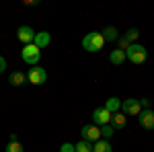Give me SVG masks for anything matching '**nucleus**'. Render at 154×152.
<instances>
[{
	"label": "nucleus",
	"mask_w": 154,
	"mask_h": 152,
	"mask_svg": "<svg viewBox=\"0 0 154 152\" xmlns=\"http://www.w3.org/2000/svg\"><path fill=\"white\" fill-rule=\"evenodd\" d=\"M103 45H105V37H103V33H99V31H91V33H86L82 37V47L86 51H91V54L101 51Z\"/></svg>",
	"instance_id": "f257e3e1"
},
{
	"label": "nucleus",
	"mask_w": 154,
	"mask_h": 152,
	"mask_svg": "<svg viewBox=\"0 0 154 152\" xmlns=\"http://www.w3.org/2000/svg\"><path fill=\"white\" fill-rule=\"evenodd\" d=\"M21 56H23V62L27 66H37L39 64V60H41V49L35 45V43H31V45H25L23 51H21Z\"/></svg>",
	"instance_id": "f03ea898"
},
{
	"label": "nucleus",
	"mask_w": 154,
	"mask_h": 152,
	"mask_svg": "<svg viewBox=\"0 0 154 152\" xmlns=\"http://www.w3.org/2000/svg\"><path fill=\"white\" fill-rule=\"evenodd\" d=\"M125 58L130 60L131 64H144L146 58H148V51H146V47L140 45V43H131L130 49L125 51Z\"/></svg>",
	"instance_id": "7ed1b4c3"
},
{
	"label": "nucleus",
	"mask_w": 154,
	"mask_h": 152,
	"mask_svg": "<svg viewBox=\"0 0 154 152\" xmlns=\"http://www.w3.org/2000/svg\"><path fill=\"white\" fill-rule=\"evenodd\" d=\"M27 80H29V84L41 86L43 82L48 80V72L43 70L41 66H33V68H29V72H27Z\"/></svg>",
	"instance_id": "20e7f679"
},
{
	"label": "nucleus",
	"mask_w": 154,
	"mask_h": 152,
	"mask_svg": "<svg viewBox=\"0 0 154 152\" xmlns=\"http://www.w3.org/2000/svg\"><path fill=\"white\" fill-rule=\"evenodd\" d=\"M80 134H82V140H86V142H99L101 140V128L95 126V123L84 126V128L80 129Z\"/></svg>",
	"instance_id": "39448f33"
},
{
	"label": "nucleus",
	"mask_w": 154,
	"mask_h": 152,
	"mask_svg": "<svg viewBox=\"0 0 154 152\" xmlns=\"http://www.w3.org/2000/svg\"><path fill=\"white\" fill-rule=\"evenodd\" d=\"M121 111L125 115H140L142 113V105H140V99H125L121 103Z\"/></svg>",
	"instance_id": "423d86ee"
},
{
	"label": "nucleus",
	"mask_w": 154,
	"mask_h": 152,
	"mask_svg": "<svg viewBox=\"0 0 154 152\" xmlns=\"http://www.w3.org/2000/svg\"><path fill=\"white\" fill-rule=\"evenodd\" d=\"M111 117H113V113H109L105 107H97L95 111H93V123L101 128V126H107L111 121Z\"/></svg>",
	"instance_id": "0eeeda50"
},
{
	"label": "nucleus",
	"mask_w": 154,
	"mask_h": 152,
	"mask_svg": "<svg viewBox=\"0 0 154 152\" xmlns=\"http://www.w3.org/2000/svg\"><path fill=\"white\" fill-rule=\"evenodd\" d=\"M35 31L29 27V25H23V27H19V31H17V37H19V41L23 43V45H31L33 41H35Z\"/></svg>",
	"instance_id": "6e6552de"
},
{
	"label": "nucleus",
	"mask_w": 154,
	"mask_h": 152,
	"mask_svg": "<svg viewBox=\"0 0 154 152\" xmlns=\"http://www.w3.org/2000/svg\"><path fill=\"white\" fill-rule=\"evenodd\" d=\"M138 121L144 129H154V111L152 109H142V113L138 115Z\"/></svg>",
	"instance_id": "1a4fd4ad"
},
{
	"label": "nucleus",
	"mask_w": 154,
	"mask_h": 152,
	"mask_svg": "<svg viewBox=\"0 0 154 152\" xmlns=\"http://www.w3.org/2000/svg\"><path fill=\"white\" fill-rule=\"evenodd\" d=\"M8 82H11L12 86H23V84H27V74L25 72H21V70H14V72H11V76H8Z\"/></svg>",
	"instance_id": "9d476101"
},
{
	"label": "nucleus",
	"mask_w": 154,
	"mask_h": 152,
	"mask_svg": "<svg viewBox=\"0 0 154 152\" xmlns=\"http://www.w3.org/2000/svg\"><path fill=\"white\" fill-rule=\"evenodd\" d=\"M33 43H35L39 49H43V47H48L49 43H51V35H49L48 31H39L35 35V41H33Z\"/></svg>",
	"instance_id": "9b49d317"
},
{
	"label": "nucleus",
	"mask_w": 154,
	"mask_h": 152,
	"mask_svg": "<svg viewBox=\"0 0 154 152\" xmlns=\"http://www.w3.org/2000/svg\"><path fill=\"white\" fill-rule=\"evenodd\" d=\"M125 60H128L125 58V51H121V49H113V51L109 54V62L115 64V66H121Z\"/></svg>",
	"instance_id": "f8f14e48"
},
{
	"label": "nucleus",
	"mask_w": 154,
	"mask_h": 152,
	"mask_svg": "<svg viewBox=\"0 0 154 152\" xmlns=\"http://www.w3.org/2000/svg\"><path fill=\"white\" fill-rule=\"evenodd\" d=\"M105 109L109 111V113H117L119 109H121V99H117V97H109L105 101Z\"/></svg>",
	"instance_id": "ddd939ff"
},
{
	"label": "nucleus",
	"mask_w": 154,
	"mask_h": 152,
	"mask_svg": "<svg viewBox=\"0 0 154 152\" xmlns=\"http://www.w3.org/2000/svg\"><path fill=\"white\" fill-rule=\"evenodd\" d=\"M111 121H113V128H115V129H119V128H125V123H128V117H125V113L117 111V113H113Z\"/></svg>",
	"instance_id": "4468645a"
},
{
	"label": "nucleus",
	"mask_w": 154,
	"mask_h": 152,
	"mask_svg": "<svg viewBox=\"0 0 154 152\" xmlns=\"http://www.w3.org/2000/svg\"><path fill=\"white\" fill-rule=\"evenodd\" d=\"M119 31L115 29V27H105V31H103V37H105V41H117Z\"/></svg>",
	"instance_id": "2eb2a0df"
},
{
	"label": "nucleus",
	"mask_w": 154,
	"mask_h": 152,
	"mask_svg": "<svg viewBox=\"0 0 154 152\" xmlns=\"http://www.w3.org/2000/svg\"><path fill=\"white\" fill-rule=\"evenodd\" d=\"M113 148H111V144L107 140H99L95 142V146H93V152H111Z\"/></svg>",
	"instance_id": "dca6fc26"
},
{
	"label": "nucleus",
	"mask_w": 154,
	"mask_h": 152,
	"mask_svg": "<svg viewBox=\"0 0 154 152\" xmlns=\"http://www.w3.org/2000/svg\"><path fill=\"white\" fill-rule=\"evenodd\" d=\"M113 134H115V128H113V126H111V123H107V126H101V138H111V136H113Z\"/></svg>",
	"instance_id": "f3484780"
},
{
	"label": "nucleus",
	"mask_w": 154,
	"mask_h": 152,
	"mask_svg": "<svg viewBox=\"0 0 154 152\" xmlns=\"http://www.w3.org/2000/svg\"><path fill=\"white\" fill-rule=\"evenodd\" d=\"M76 152H93V144L86 140H80L76 144Z\"/></svg>",
	"instance_id": "a211bd4d"
},
{
	"label": "nucleus",
	"mask_w": 154,
	"mask_h": 152,
	"mask_svg": "<svg viewBox=\"0 0 154 152\" xmlns=\"http://www.w3.org/2000/svg\"><path fill=\"white\" fill-rule=\"evenodd\" d=\"M117 43H119L117 49H121V51H128V49H130V45H131L130 41H128V37H125V35H121V37H119V39H117Z\"/></svg>",
	"instance_id": "6ab92c4d"
},
{
	"label": "nucleus",
	"mask_w": 154,
	"mask_h": 152,
	"mask_svg": "<svg viewBox=\"0 0 154 152\" xmlns=\"http://www.w3.org/2000/svg\"><path fill=\"white\" fill-rule=\"evenodd\" d=\"M6 152H23V144H19V142H8V144H6Z\"/></svg>",
	"instance_id": "aec40b11"
},
{
	"label": "nucleus",
	"mask_w": 154,
	"mask_h": 152,
	"mask_svg": "<svg viewBox=\"0 0 154 152\" xmlns=\"http://www.w3.org/2000/svg\"><path fill=\"white\" fill-rule=\"evenodd\" d=\"M125 37H128L130 43H134V41L140 37V31H138V29H128V31H125Z\"/></svg>",
	"instance_id": "412c9836"
},
{
	"label": "nucleus",
	"mask_w": 154,
	"mask_h": 152,
	"mask_svg": "<svg viewBox=\"0 0 154 152\" xmlns=\"http://www.w3.org/2000/svg\"><path fill=\"white\" fill-rule=\"evenodd\" d=\"M60 152H76V144H70V142H64L60 146Z\"/></svg>",
	"instance_id": "4be33fe9"
},
{
	"label": "nucleus",
	"mask_w": 154,
	"mask_h": 152,
	"mask_svg": "<svg viewBox=\"0 0 154 152\" xmlns=\"http://www.w3.org/2000/svg\"><path fill=\"white\" fill-rule=\"evenodd\" d=\"M140 105H142V109H150V99H140Z\"/></svg>",
	"instance_id": "5701e85b"
},
{
	"label": "nucleus",
	"mask_w": 154,
	"mask_h": 152,
	"mask_svg": "<svg viewBox=\"0 0 154 152\" xmlns=\"http://www.w3.org/2000/svg\"><path fill=\"white\" fill-rule=\"evenodd\" d=\"M4 70H6V60H4L2 56H0V74H2Z\"/></svg>",
	"instance_id": "b1692460"
}]
</instances>
